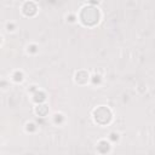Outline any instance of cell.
I'll return each mask as SVG.
<instances>
[{
	"instance_id": "6da1fadb",
	"label": "cell",
	"mask_w": 155,
	"mask_h": 155,
	"mask_svg": "<svg viewBox=\"0 0 155 155\" xmlns=\"http://www.w3.org/2000/svg\"><path fill=\"white\" fill-rule=\"evenodd\" d=\"M0 41H1V39H0Z\"/></svg>"
}]
</instances>
